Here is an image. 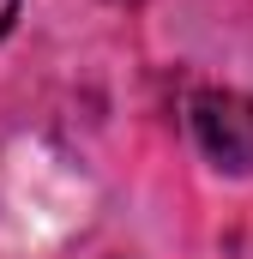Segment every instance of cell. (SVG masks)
I'll use <instances>...</instances> for the list:
<instances>
[{
  "instance_id": "cell-1",
  "label": "cell",
  "mask_w": 253,
  "mask_h": 259,
  "mask_svg": "<svg viewBox=\"0 0 253 259\" xmlns=\"http://www.w3.org/2000/svg\"><path fill=\"white\" fill-rule=\"evenodd\" d=\"M187 121H193V139L211 163L247 175L253 169V97L241 91H199L187 103Z\"/></svg>"
},
{
  "instance_id": "cell-2",
  "label": "cell",
  "mask_w": 253,
  "mask_h": 259,
  "mask_svg": "<svg viewBox=\"0 0 253 259\" xmlns=\"http://www.w3.org/2000/svg\"><path fill=\"white\" fill-rule=\"evenodd\" d=\"M12 18H18V0H0V36L12 30Z\"/></svg>"
}]
</instances>
